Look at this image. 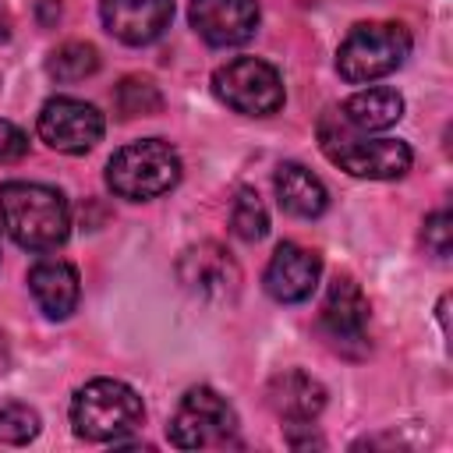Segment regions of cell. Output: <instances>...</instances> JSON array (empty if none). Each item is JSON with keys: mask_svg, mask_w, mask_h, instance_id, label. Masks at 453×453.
I'll use <instances>...</instances> for the list:
<instances>
[{"mask_svg": "<svg viewBox=\"0 0 453 453\" xmlns=\"http://www.w3.org/2000/svg\"><path fill=\"white\" fill-rule=\"evenodd\" d=\"M0 226L25 251H53L71 234L67 198L39 180L0 184Z\"/></svg>", "mask_w": 453, "mask_h": 453, "instance_id": "cell-1", "label": "cell"}, {"mask_svg": "<svg viewBox=\"0 0 453 453\" xmlns=\"http://www.w3.org/2000/svg\"><path fill=\"white\" fill-rule=\"evenodd\" d=\"M319 145H322L329 163H336L350 177H368V180H396L411 170V159H414L407 142H400V138H368V134L347 127L340 113L322 117Z\"/></svg>", "mask_w": 453, "mask_h": 453, "instance_id": "cell-2", "label": "cell"}, {"mask_svg": "<svg viewBox=\"0 0 453 453\" xmlns=\"http://www.w3.org/2000/svg\"><path fill=\"white\" fill-rule=\"evenodd\" d=\"M142 421V396L120 379H92L71 400V425L88 442H120Z\"/></svg>", "mask_w": 453, "mask_h": 453, "instance_id": "cell-3", "label": "cell"}, {"mask_svg": "<svg viewBox=\"0 0 453 453\" xmlns=\"http://www.w3.org/2000/svg\"><path fill=\"white\" fill-rule=\"evenodd\" d=\"M180 180V156L163 138H142L117 149L106 163V188L127 202L166 195Z\"/></svg>", "mask_w": 453, "mask_h": 453, "instance_id": "cell-4", "label": "cell"}, {"mask_svg": "<svg viewBox=\"0 0 453 453\" xmlns=\"http://www.w3.org/2000/svg\"><path fill=\"white\" fill-rule=\"evenodd\" d=\"M411 53V32L400 21H361L336 50V71L350 85L393 74Z\"/></svg>", "mask_w": 453, "mask_h": 453, "instance_id": "cell-5", "label": "cell"}, {"mask_svg": "<svg viewBox=\"0 0 453 453\" xmlns=\"http://www.w3.org/2000/svg\"><path fill=\"white\" fill-rule=\"evenodd\" d=\"M166 435L177 449H223L241 446L237 439V414L234 407L209 386H195L180 396Z\"/></svg>", "mask_w": 453, "mask_h": 453, "instance_id": "cell-6", "label": "cell"}, {"mask_svg": "<svg viewBox=\"0 0 453 453\" xmlns=\"http://www.w3.org/2000/svg\"><path fill=\"white\" fill-rule=\"evenodd\" d=\"M212 92L219 103L244 117H269L283 106V78L273 64L258 57H234L216 67Z\"/></svg>", "mask_w": 453, "mask_h": 453, "instance_id": "cell-7", "label": "cell"}, {"mask_svg": "<svg viewBox=\"0 0 453 453\" xmlns=\"http://www.w3.org/2000/svg\"><path fill=\"white\" fill-rule=\"evenodd\" d=\"M35 131L39 138L53 149V152H64V156H85L106 131V120L103 113L85 103V99H74V96H53L42 103L39 110V120H35Z\"/></svg>", "mask_w": 453, "mask_h": 453, "instance_id": "cell-8", "label": "cell"}, {"mask_svg": "<svg viewBox=\"0 0 453 453\" xmlns=\"http://www.w3.org/2000/svg\"><path fill=\"white\" fill-rule=\"evenodd\" d=\"M177 283L198 301L230 304L241 294V265L234 262V255L223 244L202 241V244H191L188 251H180Z\"/></svg>", "mask_w": 453, "mask_h": 453, "instance_id": "cell-9", "label": "cell"}, {"mask_svg": "<svg viewBox=\"0 0 453 453\" xmlns=\"http://www.w3.org/2000/svg\"><path fill=\"white\" fill-rule=\"evenodd\" d=\"M319 329L336 354L365 357L368 354V297L350 276H336L326 290Z\"/></svg>", "mask_w": 453, "mask_h": 453, "instance_id": "cell-10", "label": "cell"}, {"mask_svg": "<svg viewBox=\"0 0 453 453\" xmlns=\"http://www.w3.org/2000/svg\"><path fill=\"white\" fill-rule=\"evenodd\" d=\"M319 276H322V258L311 248L283 241V244H276V251H273V258L265 265L262 283H265L273 301L297 304V301L311 297V290L319 287Z\"/></svg>", "mask_w": 453, "mask_h": 453, "instance_id": "cell-11", "label": "cell"}, {"mask_svg": "<svg viewBox=\"0 0 453 453\" xmlns=\"http://www.w3.org/2000/svg\"><path fill=\"white\" fill-rule=\"evenodd\" d=\"M188 18L209 46H241L258 28V0H191Z\"/></svg>", "mask_w": 453, "mask_h": 453, "instance_id": "cell-12", "label": "cell"}, {"mask_svg": "<svg viewBox=\"0 0 453 453\" xmlns=\"http://www.w3.org/2000/svg\"><path fill=\"white\" fill-rule=\"evenodd\" d=\"M103 25L124 46L156 42L173 21V0H103Z\"/></svg>", "mask_w": 453, "mask_h": 453, "instance_id": "cell-13", "label": "cell"}, {"mask_svg": "<svg viewBox=\"0 0 453 453\" xmlns=\"http://www.w3.org/2000/svg\"><path fill=\"white\" fill-rule=\"evenodd\" d=\"M265 400L276 418H283L290 425H311L326 407V386L301 368H287L269 379Z\"/></svg>", "mask_w": 453, "mask_h": 453, "instance_id": "cell-14", "label": "cell"}, {"mask_svg": "<svg viewBox=\"0 0 453 453\" xmlns=\"http://www.w3.org/2000/svg\"><path fill=\"white\" fill-rule=\"evenodd\" d=\"M28 290L46 319H67L78 308L81 280L78 269L64 258H39L28 269Z\"/></svg>", "mask_w": 453, "mask_h": 453, "instance_id": "cell-15", "label": "cell"}, {"mask_svg": "<svg viewBox=\"0 0 453 453\" xmlns=\"http://www.w3.org/2000/svg\"><path fill=\"white\" fill-rule=\"evenodd\" d=\"M276 198H280V209L297 216V219H319L326 209H329V191L326 184L301 163H280L276 166Z\"/></svg>", "mask_w": 453, "mask_h": 453, "instance_id": "cell-16", "label": "cell"}, {"mask_svg": "<svg viewBox=\"0 0 453 453\" xmlns=\"http://www.w3.org/2000/svg\"><path fill=\"white\" fill-rule=\"evenodd\" d=\"M340 117H343L347 127H354V131H361V134L386 131V127H393V124L403 117V96H400L396 88H386V85H379V88H361V92H354V96L343 103Z\"/></svg>", "mask_w": 453, "mask_h": 453, "instance_id": "cell-17", "label": "cell"}, {"mask_svg": "<svg viewBox=\"0 0 453 453\" xmlns=\"http://www.w3.org/2000/svg\"><path fill=\"white\" fill-rule=\"evenodd\" d=\"M113 110L120 120H134V117H152L163 110V92L156 88L152 78L142 74H127L113 85Z\"/></svg>", "mask_w": 453, "mask_h": 453, "instance_id": "cell-18", "label": "cell"}, {"mask_svg": "<svg viewBox=\"0 0 453 453\" xmlns=\"http://www.w3.org/2000/svg\"><path fill=\"white\" fill-rule=\"evenodd\" d=\"M99 71V50L92 42H64L46 57V74L57 81H81Z\"/></svg>", "mask_w": 453, "mask_h": 453, "instance_id": "cell-19", "label": "cell"}, {"mask_svg": "<svg viewBox=\"0 0 453 453\" xmlns=\"http://www.w3.org/2000/svg\"><path fill=\"white\" fill-rule=\"evenodd\" d=\"M230 230L248 244H255L269 234V212L255 188H237L234 205H230Z\"/></svg>", "mask_w": 453, "mask_h": 453, "instance_id": "cell-20", "label": "cell"}, {"mask_svg": "<svg viewBox=\"0 0 453 453\" xmlns=\"http://www.w3.org/2000/svg\"><path fill=\"white\" fill-rule=\"evenodd\" d=\"M39 435V414L28 403H0V442L25 446Z\"/></svg>", "mask_w": 453, "mask_h": 453, "instance_id": "cell-21", "label": "cell"}, {"mask_svg": "<svg viewBox=\"0 0 453 453\" xmlns=\"http://www.w3.org/2000/svg\"><path fill=\"white\" fill-rule=\"evenodd\" d=\"M421 241H425V251L439 262L449 258L453 251V226H449V212L446 209H435L428 219H425V230H421Z\"/></svg>", "mask_w": 453, "mask_h": 453, "instance_id": "cell-22", "label": "cell"}, {"mask_svg": "<svg viewBox=\"0 0 453 453\" xmlns=\"http://www.w3.org/2000/svg\"><path fill=\"white\" fill-rule=\"evenodd\" d=\"M25 152H28V134L18 124L0 120V163H18L25 159Z\"/></svg>", "mask_w": 453, "mask_h": 453, "instance_id": "cell-23", "label": "cell"}, {"mask_svg": "<svg viewBox=\"0 0 453 453\" xmlns=\"http://www.w3.org/2000/svg\"><path fill=\"white\" fill-rule=\"evenodd\" d=\"M57 18H60V0H39V21L53 25Z\"/></svg>", "mask_w": 453, "mask_h": 453, "instance_id": "cell-24", "label": "cell"}, {"mask_svg": "<svg viewBox=\"0 0 453 453\" xmlns=\"http://www.w3.org/2000/svg\"><path fill=\"white\" fill-rule=\"evenodd\" d=\"M11 39V14L0 7V42H7Z\"/></svg>", "mask_w": 453, "mask_h": 453, "instance_id": "cell-25", "label": "cell"}, {"mask_svg": "<svg viewBox=\"0 0 453 453\" xmlns=\"http://www.w3.org/2000/svg\"><path fill=\"white\" fill-rule=\"evenodd\" d=\"M7 361H11V354H7V340H4V333H0V372L7 368Z\"/></svg>", "mask_w": 453, "mask_h": 453, "instance_id": "cell-26", "label": "cell"}]
</instances>
